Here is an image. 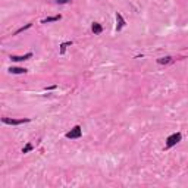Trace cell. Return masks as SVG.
<instances>
[{
  "label": "cell",
  "mask_w": 188,
  "mask_h": 188,
  "mask_svg": "<svg viewBox=\"0 0 188 188\" xmlns=\"http://www.w3.org/2000/svg\"><path fill=\"white\" fill-rule=\"evenodd\" d=\"M181 140H182L181 132H175V134L169 135L168 138H166V146H165V148L168 150V148H170V147H173V146H177Z\"/></svg>",
  "instance_id": "cell-1"
},
{
  "label": "cell",
  "mask_w": 188,
  "mask_h": 188,
  "mask_svg": "<svg viewBox=\"0 0 188 188\" xmlns=\"http://www.w3.org/2000/svg\"><path fill=\"white\" fill-rule=\"evenodd\" d=\"M81 135H82V128L80 127V125H75L69 132H66V138L77 140V138H81Z\"/></svg>",
  "instance_id": "cell-2"
},
{
  "label": "cell",
  "mask_w": 188,
  "mask_h": 188,
  "mask_svg": "<svg viewBox=\"0 0 188 188\" xmlns=\"http://www.w3.org/2000/svg\"><path fill=\"white\" fill-rule=\"evenodd\" d=\"M2 122L6 123V125H22V123H28V122H31V119H30V118H21V119H9V118H3Z\"/></svg>",
  "instance_id": "cell-3"
},
{
  "label": "cell",
  "mask_w": 188,
  "mask_h": 188,
  "mask_svg": "<svg viewBox=\"0 0 188 188\" xmlns=\"http://www.w3.org/2000/svg\"><path fill=\"white\" fill-rule=\"evenodd\" d=\"M116 22H118V25H116V31H121L125 25H127V22H125V19H123V16L121 15V13H118L116 12Z\"/></svg>",
  "instance_id": "cell-4"
},
{
  "label": "cell",
  "mask_w": 188,
  "mask_h": 188,
  "mask_svg": "<svg viewBox=\"0 0 188 188\" xmlns=\"http://www.w3.org/2000/svg\"><path fill=\"white\" fill-rule=\"evenodd\" d=\"M32 57V53H27V55H24V56H13L12 55L10 56V60H13V62H22V60H27V59H31Z\"/></svg>",
  "instance_id": "cell-5"
},
{
  "label": "cell",
  "mask_w": 188,
  "mask_h": 188,
  "mask_svg": "<svg viewBox=\"0 0 188 188\" xmlns=\"http://www.w3.org/2000/svg\"><path fill=\"white\" fill-rule=\"evenodd\" d=\"M172 62H173V57H170V56L157 59V63H159V65H169V63H172Z\"/></svg>",
  "instance_id": "cell-6"
},
{
  "label": "cell",
  "mask_w": 188,
  "mask_h": 188,
  "mask_svg": "<svg viewBox=\"0 0 188 188\" xmlns=\"http://www.w3.org/2000/svg\"><path fill=\"white\" fill-rule=\"evenodd\" d=\"M91 30H93V32H94V34H102L103 27H102V25H100L98 22H94V24H93V27H91Z\"/></svg>",
  "instance_id": "cell-7"
},
{
  "label": "cell",
  "mask_w": 188,
  "mask_h": 188,
  "mask_svg": "<svg viewBox=\"0 0 188 188\" xmlns=\"http://www.w3.org/2000/svg\"><path fill=\"white\" fill-rule=\"evenodd\" d=\"M60 19H62V15L50 16V18H46V19H43V24H49V22H56V21H60Z\"/></svg>",
  "instance_id": "cell-8"
},
{
  "label": "cell",
  "mask_w": 188,
  "mask_h": 188,
  "mask_svg": "<svg viewBox=\"0 0 188 188\" xmlns=\"http://www.w3.org/2000/svg\"><path fill=\"white\" fill-rule=\"evenodd\" d=\"M9 72L10 73H25V72H27V69H25V68H13V66H12V68H9Z\"/></svg>",
  "instance_id": "cell-9"
},
{
  "label": "cell",
  "mask_w": 188,
  "mask_h": 188,
  "mask_svg": "<svg viewBox=\"0 0 188 188\" xmlns=\"http://www.w3.org/2000/svg\"><path fill=\"white\" fill-rule=\"evenodd\" d=\"M71 44H72V41L62 43V44H60V55H63V53H65V50H66V47H68V46H71Z\"/></svg>",
  "instance_id": "cell-10"
},
{
  "label": "cell",
  "mask_w": 188,
  "mask_h": 188,
  "mask_svg": "<svg viewBox=\"0 0 188 188\" xmlns=\"http://www.w3.org/2000/svg\"><path fill=\"white\" fill-rule=\"evenodd\" d=\"M32 148H34V146H32L31 143H28L27 146H25V147L22 148V153H24V154H25V153H30V152H31Z\"/></svg>",
  "instance_id": "cell-11"
},
{
  "label": "cell",
  "mask_w": 188,
  "mask_h": 188,
  "mask_svg": "<svg viewBox=\"0 0 188 188\" xmlns=\"http://www.w3.org/2000/svg\"><path fill=\"white\" fill-rule=\"evenodd\" d=\"M31 25H32V22H30V24H27L25 27H22V28H19L16 32H15V35H18L19 32H22V31H25V30H28V28H31Z\"/></svg>",
  "instance_id": "cell-12"
},
{
  "label": "cell",
  "mask_w": 188,
  "mask_h": 188,
  "mask_svg": "<svg viewBox=\"0 0 188 188\" xmlns=\"http://www.w3.org/2000/svg\"><path fill=\"white\" fill-rule=\"evenodd\" d=\"M56 2H57L59 5H66V3L69 2V0H56Z\"/></svg>",
  "instance_id": "cell-13"
},
{
  "label": "cell",
  "mask_w": 188,
  "mask_h": 188,
  "mask_svg": "<svg viewBox=\"0 0 188 188\" xmlns=\"http://www.w3.org/2000/svg\"><path fill=\"white\" fill-rule=\"evenodd\" d=\"M56 85H52V87H46V90H55Z\"/></svg>",
  "instance_id": "cell-14"
}]
</instances>
